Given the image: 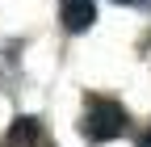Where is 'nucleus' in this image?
I'll return each mask as SVG.
<instances>
[{"instance_id":"1","label":"nucleus","mask_w":151,"mask_h":147,"mask_svg":"<svg viewBox=\"0 0 151 147\" xmlns=\"http://www.w3.org/2000/svg\"><path fill=\"white\" fill-rule=\"evenodd\" d=\"M126 126H130V118H126V109L113 101V97H101V93H88L84 97L80 130H84L88 143H109V139L126 135Z\"/></svg>"},{"instance_id":"2","label":"nucleus","mask_w":151,"mask_h":147,"mask_svg":"<svg viewBox=\"0 0 151 147\" xmlns=\"http://www.w3.org/2000/svg\"><path fill=\"white\" fill-rule=\"evenodd\" d=\"M59 21L67 34H84L97 21V4L92 0H59Z\"/></svg>"},{"instance_id":"3","label":"nucleus","mask_w":151,"mask_h":147,"mask_svg":"<svg viewBox=\"0 0 151 147\" xmlns=\"http://www.w3.org/2000/svg\"><path fill=\"white\" fill-rule=\"evenodd\" d=\"M38 139H42L38 118H17L9 126V135H4V147H38Z\"/></svg>"},{"instance_id":"4","label":"nucleus","mask_w":151,"mask_h":147,"mask_svg":"<svg viewBox=\"0 0 151 147\" xmlns=\"http://www.w3.org/2000/svg\"><path fill=\"white\" fill-rule=\"evenodd\" d=\"M113 4H130V9H147L151 0H113Z\"/></svg>"},{"instance_id":"5","label":"nucleus","mask_w":151,"mask_h":147,"mask_svg":"<svg viewBox=\"0 0 151 147\" xmlns=\"http://www.w3.org/2000/svg\"><path fill=\"white\" fill-rule=\"evenodd\" d=\"M139 147H151V130H143V135H139Z\"/></svg>"}]
</instances>
